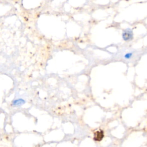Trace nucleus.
Here are the masks:
<instances>
[{
    "label": "nucleus",
    "mask_w": 147,
    "mask_h": 147,
    "mask_svg": "<svg viewBox=\"0 0 147 147\" xmlns=\"http://www.w3.org/2000/svg\"><path fill=\"white\" fill-rule=\"evenodd\" d=\"M104 136L103 131L101 130L95 131L94 134V140L96 141H100L102 140Z\"/></svg>",
    "instance_id": "f257e3e1"
},
{
    "label": "nucleus",
    "mask_w": 147,
    "mask_h": 147,
    "mask_svg": "<svg viewBox=\"0 0 147 147\" xmlns=\"http://www.w3.org/2000/svg\"><path fill=\"white\" fill-rule=\"evenodd\" d=\"M123 38L125 40H130L131 38H132L133 37V33L131 32V30H130L129 29H127L123 33Z\"/></svg>",
    "instance_id": "f03ea898"
},
{
    "label": "nucleus",
    "mask_w": 147,
    "mask_h": 147,
    "mask_svg": "<svg viewBox=\"0 0 147 147\" xmlns=\"http://www.w3.org/2000/svg\"><path fill=\"white\" fill-rule=\"evenodd\" d=\"M25 103V101L21 99L15 100L13 102V105L14 106H20Z\"/></svg>",
    "instance_id": "7ed1b4c3"
},
{
    "label": "nucleus",
    "mask_w": 147,
    "mask_h": 147,
    "mask_svg": "<svg viewBox=\"0 0 147 147\" xmlns=\"http://www.w3.org/2000/svg\"><path fill=\"white\" fill-rule=\"evenodd\" d=\"M131 55V53H129V54H127V55H125V57H126V58H129L130 57V56Z\"/></svg>",
    "instance_id": "20e7f679"
}]
</instances>
